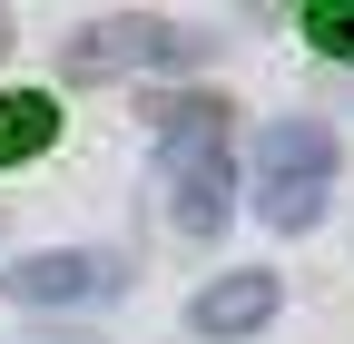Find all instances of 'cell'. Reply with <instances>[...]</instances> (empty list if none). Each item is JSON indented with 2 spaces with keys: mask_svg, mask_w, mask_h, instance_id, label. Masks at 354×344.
Listing matches in <instances>:
<instances>
[{
  "mask_svg": "<svg viewBox=\"0 0 354 344\" xmlns=\"http://www.w3.org/2000/svg\"><path fill=\"white\" fill-rule=\"evenodd\" d=\"M276 295H286V285L266 276V266H246V276H216L197 305H187V325H197V334H256L266 315H276Z\"/></svg>",
  "mask_w": 354,
  "mask_h": 344,
  "instance_id": "cell-3",
  "label": "cell"
},
{
  "mask_svg": "<svg viewBox=\"0 0 354 344\" xmlns=\"http://www.w3.org/2000/svg\"><path fill=\"white\" fill-rule=\"evenodd\" d=\"M0 50H10V30H0Z\"/></svg>",
  "mask_w": 354,
  "mask_h": 344,
  "instance_id": "cell-7",
  "label": "cell"
},
{
  "mask_svg": "<svg viewBox=\"0 0 354 344\" xmlns=\"http://www.w3.org/2000/svg\"><path fill=\"white\" fill-rule=\"evenodd\" d=\"M88 285H109L99 256H20V266L0 276V295H10V305H79Z\"/></svg>",
  "mask_w": 354,
  "mask_h": 344,
  "instance_id": "cell-4",
  "label": "cell"
},
{
  "mask_svg": "<svg viewBox=\"0 0 354 344\" xmlns=\"http://www.w3.org/2000/svg\"><path fill=\"white\" fill-rule=\"evenodd\" d=\"M305 39H315L325 59H354V0H325V10H305Z\"/></svg>",
  "mask_w": 354,
  "mask_h": 344,
  "instance_id": "cell-6",
  "label": "cell"
},
{
  "mask_svg": "<svg viewBox=\"0 0 354 344\" xmlns=\"http://www.w3.org/2000/svg\"><path fill=\"white\" fill-rule=\"evenodd\" d=\"M50 138H59V108H50V99H30V89L0 99V167H10V157H39Z\"/></svg>",
  "mask_w": 354,
  "mask_h": 344,
  "instance_id": "cell-5",
  "label": "cell"
},
{
  "mask_svg": "<svg viewBox=\"0 0 354 344\" xmlns=\"http://www.w3.org/2000/svg\"><path fill=\"white\" fill-rule=\"evenodd\" d=\"M227 207H236V148L227 138H187L167 157V217H177V236H227Z\"/></svg>",
  "mask_w": 354,
  "mask_h": 344,
  "instance_id": "cell-2",
  "label": "cell"
},
{
  "mask_svg": "<svg viewBox=\"0 0 354 344\" xmlns=\"http://www.w3.org/2000/svg\"><path fill=\"white\" fill-rule=\"evenodd\" d=\"M325 187H335V128L325 118H276L256 128V217L305 236L325 217Z\"/></svg>",
  "mask_w": 354,
  "mask_h": 344,
  "instance_id": "cell-1",
  "label": "cell"
}]
</instances>
